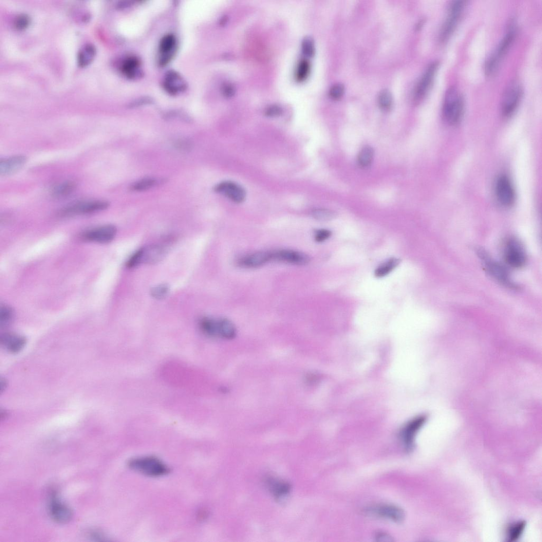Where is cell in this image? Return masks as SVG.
<instances>
[{"label": "cell", "mask_w": 542, "mask_h": 542, "mask_svg": "<svg viewBox=\"0 0 542 542\" xmlns=\"http://www.w3.org/2000/svg\"><path fill=\"white\" fill-rule=\"evenodd\" d=\"M76 184L73 182H68L57 186L53 190V196L57 198L67 197L74 191Z\"/></svg>", "instance_id": "27"}, {"label": "cell", "mask_w": 542, "mask_h": 542, "mask_svg": "<svg viewBox=\"0 0 542 542\" xmlns=\"http://www.w3.org/2000/svg\"><path fill=\"white\" fill-rule=\"evenodd\" d=\"M282 113V108L277 105L270 106L265 110V114L269 117H276Z\"/></svg>", "instance_id": "38"}, {"label": "cell", "mask_w": 542, "mask_h": 542, "mask_svg": "<svg viewBox=\"0 0 542 542\" xmlns=\"http://www.w3.org/2000/svg\"><path fill=\"white\" fill-rule=\"evenodd\" d=\"M170 288L167 284H161L153 287L150 290V294L154 299L162 300L168 295Z\"/></svg>", "instance_id": "33"}, {"label": "cell", "mask_w": 542, "mask_h": 542, "mask_svg": "<svg viewBox=\"0 0 542 542\" xmlns=\"http://www.w3.org/2000/svg\"><path fill=\"white\" fill-rule=\"evenodd\" d=\"M235 93V88L233 86H228L226 87V94L228 96L230 97L234 95Z\"/></svg>", "instance_id": "42"}, {"label": "cell", "mask_w": 542, "mask_h": 542, "mask_svg": "<svg viewBox=\"0 0 542 542\" xmlns=\"http://www.w3.org/2000/svg\"><path fill=\"white\" fill-rule=\"evenodd\" d=\"M504 259L506 263L513 268H521L525 265L526 254L519 240L510 238L506 241L504 247Z\"/></svg>", "instance_id": "7"}, {"label": "cell", "mask_w": 542, "mask_h": 542, "mask_svg": "<svg viewBox=\"0 0 542 542\" xmlns=\"http://www.w3.org/2000/svg\"><path fill=\"white\" fill-rule=\"evenodd\" d=\"M236 336V329L233 322L227 319L218 320V337L231 340Z\"/></svg>", "instance_id": "21"}, {"label": "cell", "mask_w": 542, "mask_h": 542, "mask_svg": "<svg viewBox=\"0 0 542 542\" xmlns=\"http://www.w3.org/2000/svg\"><path fill=\"white\" fill-rule=\"evenodd\" d=\"M496 195L501 204L509 206L515 200V192L511 183L505 175L500 176L496 184Z\"/></svg>", "instance_id": "13"}, {"label": "cell", "mask_w": 542, "mask_h": 542, "mask_svg": "<svg viewBox=\"0 0 542 542\" xmlns=\"http://www.w3.org/2000/svg\"><path fill=\"white\" fill-rule=\"evenodd\" d=\"M377 538L379 541H389L392 540L391 537H389V535L384 533L379 534L377 536Z\"/></svg>", "instance_id": "40"}, {"label": "cell", "mask_w": 542, "mask_h": 542, "mask_svg": "<svg viewBox=\"0 0 542 542\" xmlns=\"http://www.w3.org/2000/svg\"><path fill=\"white\" fill-rule=\"evenodd\" d=\"M15 318L14 310L7 305H3L0 308V327L6 328L13 322Z\"/></svg>", "instance_id": "25"}, {"label": "cell", "mask_w": 542, "mask_h": 542, "mask_svg": "<svg viewBox=\"0 0 542 542\" xmlns=\"http://www.w3.org/2000/svg\"><path fill=\"white\" fill-rule=\"evenodd\" d=\"M438 66L439 63L438 62L432 63L421 77L415 91L414 99L416 102L420 101L429 92Z\"/></svg>", "instance_id": "12"}, {"label": "cell", "mask_w": 542, "mask_h": 542, "mask_svg": "<svg viewBox=\"0 0 542 542\" xmlns=\"http://www.w3.org/2000/svg\"><path fill=\"white\" fill-rule=\"evenodd\" d=\"M0 338L2 344L11 353H17L21 351L27 342L24 337L10 333L2 334Z\"/></svg>", "instance_id": "20"}, {"label": "cell", "mask_w": 542, "mask_h": 542, "mask_svg": "<svg viewBox=\"0 0 542 542\" xmlns=\"http://www.w3.org/2000/svg\"><path fill=\"white\" fill-rule=\"evenodd\" d=\"M523 96L521 84L516 81L511 82L507 87L502 97L501 111L505 117H510L518 108Z\"/></svg>", "instance_id": "6"}, {"label": "cell", "mask_w": 542, "mask_h": 542, "mask_svg": "<svg viewBox=\"0 0 542 542\" xmlns=\"http://www.w3.org/2000/svg\"><path fill=\"white\" fill-rule=\"evenodd\" d=\"M7 386V382L6 380L2 379L0 381V393H3Z\"/></svg>", "instance_id": "41"}, {"label": "cell", "mask_w": 542, "mask_h": 542, "mask_svg": "<svg viewBox=\"0 0 542 542\" xmlns=\"http://www.w3.org/2000/svg\"><path fill=\"white\" fill-rule=\"evenodd\" d=\"M516 36V29L511 26L505 37L499 43L495 52L490 56L485 64V72L488 75L494 74L498 68L500 61L507 53L513 43Z\"/></svg>", "instance_id": "5"}, {"label": "cell", "mask_w": 542, "mask_h": 542, "mask_svg": "<svg viewBox=\"0 0 542 542\" xmlns=\"http://www.w3.org/2000/svg\"><path fill=\"white\" fill-rule=\"evenodd\" d=\"M302 50L303 53L307 56L312 57L315 54V46L313 41L311 38L308 37L304 39L302 42Z\"/></svg>", "instance_id": "35"}, {"label": "cell", "mask_w": 542, "mask_h": 542, "mask_svg": "<svg viewBox=\"0 0 542 542\" xmlns=\"http://www.w3.org/2000/svg\"><path fill=\"white\" fill-rule=\"evenodd\" d=\"M117 234V228L113 225H108L98 227L87 230L82 236L85 241L100 244L111 242Z\"/></svg>", "instance_id": "10"}, {"label": "cell", "mask_w": 542, "mask_h": 542, "mask_svg": "<svg viewBox=\"0 0 542 542\" xmlns=\"http://www.w3.org/2000/svg\"><path fill=\"white\" fill-rule=\"evenodd\" d=\"M273 261L295 265L304 266L311 262V258L306 254L292 250H280L272 252Z\"/></svg>", "instance_id": "11"}, {"label": "cell", "mask_w": 542, "mask_h": 542, "mask_svg": "<svg viewBox=\"0 0 542 542\" xmlns=\"http://www.w3.org/2000/svg\"><path fill=\"white\" fill-rule=\"evenodd\" d=\"M466 2L456 0L449 5L447 16L444 22L440 34L441 42H446L456 30L463 14Z\"/></svg>", "instance_id": "4"}, {"label": "cell", "mask_w": 542, "mask_h": 542, "mask_svg": "<svg viewBox=\"0 0 542 542\" xmlns=\"http://www.w3.org/2000/svg\"><path fill=\"white\" fill-rule=\"evenodd\" d=\"M344 92V86L341 83L334 84L330 88L329 94L334 99L341 98Z\"/></svg>", "instance_id": "36"}, {"label": "cell", "mask_w": 542, "mask_h": 542, "mask_svg": "<svg viewBox=\"0 0 542 542\" xmlns=\"http://www.w3.org/2000/svg\"><path fill=\"white\" fill-rule=\"evenodd\" d=\"M379 105L383 110L389 109L393 104V97L388 89H384L380 93L378 97Z\"/></svg>", "instance_id": "31"}, {"label": "cell", "mask_w": 542, "mask_h": 542, "mask_svg": "<svg viewBox=\"0 0 542 542\" xmlns=\"http://www.w3.org/2000/svg\"><path fill=\"white\" fill-rule=\"evenodd\" d=\"M374 157V150L371 147L366 146L361 150L358 156V163L360 167L367 169L371 165Z\"/></svg>", "instance_id": "26"}, {"label": "cell", "mask_w": 542, "mask_h": 542, "mask_svg": "<svg viewBox=\"0 0 542 542\" xmlns=\"http://www.w3.org/2000/svg\"><path fill=\"white\" fill-rule=\"evenodd\" d=\"M369 513L396 523L402 522L405 518L404 510L393 505H385L373 507L369 510Z\"/></svg>", "instance_id": "17"}, {"label": "cell", "mask_w": 542, "mask_h": 542, "mask_svg": "<svg viewBox=\"0 0 542 542\" xmlns=\"http://www.w3.org/2000/svg\"><path fill=\"white\" fill-rule=\"evenodd\" d=\"M309 63L306 60L300 61L296 71L295 77L296 80L302 81L306 79L309 74Z\"/></svg>", "instance_id": "34"}, {"label": "cell", "mask_w": 542, "mask_h": 542, "mask_svg": "<svg viewBox=\"0 0 542 542\" xmlns=\"http://www.w3.org/2000/svg\"><path fill=\"white\" fill-rule=\"evenodd\" d=\"M109 203L106 201L94 200L75 203L63 209L61 214L64 216L93 214L107 209Z\"/></svg>", "instance_id": "8"}, {"label": "cell", "mask_w": 542, "mask_h": 542, "mask_svg": "<svg viewBox=\"0 0 542 542\" xmlns=\"http://www.w3.org/2000/svg\"><path fill=\"white\" fill-rule=\"evenodd\" d=\"M201 331L210 337H218V321L211 318L205 317L200 322Z\"/></svg>", "instance_id": "24"}, {"label": "cell", "mask_w": 542, "mask_h": 542, "mask_svg": "<svg viewBox=\"0 0 542 542\" xmlns=\"http://www.w3.org/2000/svg\"><path fill=\"white\" fill-rule=\"evenodd\" d=\"M49 512L51 518L58 523H66L72 518L71 509L54 495L51 496L49 503Z\"/></svg>", "instance_id": "14"}, {"label": "cell", "mask_w": 542, "mask_h": 542, "mask_svg": "<svg viewBox=\"0 0 542 542\" xmlns=\"http://www.w3.org/2000/svg\"><path fill=\"white\" fill-rule=\"evenodd\" d=\"M29 23L28 18L25 16L18 17L15 21V26L19 29H22L27 26Z\"/></svg>", "instance_id": "39"}, {"label": "cell", "mask_w": 542, "mask_h": 542, "mask_svg": "<svg viewBox=\"0 0 542 542\" xmlns=\"http://www.w3.org/2000/svg\"><path fill=\"white\" fill-rule=\"evenodd\" d=\"M215 190L237 203L243 202L246 198V192L245 190L234 182H223L217 185Z\"/></svg>", "instance_id": "15"}, {"label": "cell", "mask_w": 542, "mask_h": 542, "mask_svg": "<svg viewBox=\"0 0 542 542\" xmlns=\"http://www.w3.org/2000/svg\"><path fill=\"white\" fill-rule=\"evenodd\" d=\"M157 184V180L153 178H146L138 180L131 186L134 191H144L154 187Z\"/></svg>", "instance_id": "29"}, {"label": "cell", "mask_w": 542, "mask_h": 542, "mask_svg": "<svg viewBox=\"0 0 542 542\" xmlns=\"http://www.w3.org/2000/svg\"><path fill=\"white\" fill-rule=\"evenodd\" d=\"M479 254L488 272L495 279L507 287L514 288L515 285L512 282L506 268L500 263L493 260L486 253L479 251Z\"/></svg>", "instance_id": "9"}, {"label": "cell", "mask_w": 542, "mask_h": 542, "mask_svg": "<svg viewBox=\"0 0 542 542\" xmlns=\"http://www.w3.org/2000/svg\"><path fill=\"white\" fill-rule=\"evenodd\" d=\"M525 526L526 522L524 521L519 522L511 526L508 531V540L514 541L518 540L522 534Z\"/></svg>", "instance_id": "32"}, {"label": "cell", "mask_w": 542, "mask_h": 542, "mask_svg": "<svg viewBox=\"0 0 542 542\" xmlns=\"http://www.w3.org/2000/svg\"><path fill=\"white\" fill-rule=\"evenodd\" d=\"M130 467L141 473L150 476H160L169 472L165 464L156 457H146L133 459Z\"/></svg>", "instance_id": "3"}, {"label": "cell", "mask_w": 542, "mask_h": 542, "mask_svg": "<svg viewBox=\"0 0 542 542\" xmlns=\"http://www.w3.org/2000/svg\"><path fill=\"white\" fill-rule=\"evenodd\" d=\"M312 215L318 221L327 222L337 218L338 214L336 212L330 210L318 209L314 210L312 213Z\"/></svg>", "instance_id": "30"}, {"label": "cell", "mask_w": 542, "mask_h": 542, "mask_svg": "<svg viewBox=\"0 0 542 542\" xmlns=\"http://www.w3.org/2000/svg\"><path fill=\"white\" fill-rule=\"evenodd\" d=\"M271 261L272 252L259 251L241 258L238 264L243 267L254 268L261 267Z\"/></svg>", "instance_id": "16"}, {"label": "cell", "mask_w": 542, "mask_h": 542, "mask_svg": "<svg viewBox=\"0 0 542 542\" xmlns=\"http://www.w3.org/2000/svg\"><path fill=\"white\" fill-rule=\"evenodd\" d=\"M166 254V249L162 245H150L135 253L129 259L126 265L128 268H133L142 264H156L162 261Z\"/></svg>", "instance_id": "2"}, {"label": "cell", "mask_w": 542, "mask_h": 542, "mask_svg": "<svg viewBox=\"0 0 542 542\" xmlns=\"http://www.w3.org/2000/svg\"><path fill=\"white\" fill-rule=\"evenodd\" d=\"M426 418L421 416L408 423L402 432V438L403 444L407 450H410L414 446L415 436L421 428Z\"/></svg>", "instance_id": "18"}, {"label": "cell", "mask_w": 542, "mask_h": 542, "mask_svg": "<svg viewBox=\"0 0 542 542\" xmlns=\"http://www.w3.org/2000/svg\"><path fill=\"white\" fill-rule=\"evenodd\" d=\"M27 158L18 156L2 160L0 162V175L10 176L19 171L26 164Z\"/></svg>", "instance_id": "19"}, {"label": "cell", "mask_w": 542, "mask_h": 542, "mask_svg": "<svg viewBox=\"0 0 542 542\" xmlns=\"http://www.w3.org/2000/svg\"><path fill=\"white\" fill-rule=\"evenodd\" d=\"M401 260L397 258H391L378 266L375 270V276L381 278L388 275L401 263Z\"/></svg>", "instance_id": "23"}, {"label": "cell", "mask_w": 542, "mask_h": 542, "mask_svg": "<svg viewBox=\"0 0 542 542\" xmlns=\"http://www.w3.org/2000/svg\"><path fill=\"white\" fill-rule=\"evenodd\" d=\"M96 54L95 48L90 45L85 46L80 51L78 61L79 65L84 67L88 65L91 62Z\"/></svg>", "instance_id": "28"}, {"label": "cell", "mask_w": 542, "mask_h": 542, "mask_svg": "<svg viewBox=\"0 0 542 542\" xmlns=\"http://www.w3.org/2000/svg\"><path fill=\"white\" fill-rule=\"evenodd\" d=\"M267 484L270 491L277 499L286 496L290 492L291 486L288 483L276 480L269 477L267 479Z\"/></svg>", "instance_id": "22"}, {"label": "cell", "mask_w": 542, "mask_h": 542, "mask_svg": "<svg viewBox=\"0 0 542 542\" xmlns=\"http://www.w3.org/2000/svg\"><path fill=\"white\" fill-rule=\"evenodd\" d=\"M464 109V101L462 94L456 87H449L443 101L442 113L444 119L449 125H457L463 117Z\"/></svg>", "instance_id": "1"}, {"label": "cell", "mask_w": 542, "mask_h": 542, "mask_svg": "<svg viewBox=\"0 0 542 542\" xmlns=\"http://www.w3.org/2000/svg\"><path fill=\"white\" fill-rule=\"evenodd\" d=\"M332 235V232L327 229H319L315 233V239L318 243L323 242L328 239Z\"/></svg>", "instance_id": "37"}]
</instances>
